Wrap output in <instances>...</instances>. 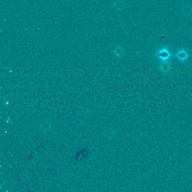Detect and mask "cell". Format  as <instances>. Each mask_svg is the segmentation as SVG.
Returning a JSON list of instances; mask_svg holds the SVG:
<instances>
[{"instance_id":"6da1fadb","label":"cell","mask_w":192,"mask_h":192,"mask_svg":"<svg viewBox=\"0 0 192 192\" xmlns=\"http://www.w3.org/2000/svg\"><path fill=\"white\" fill-rule=\"evenodd\" d=\"M157 55L161 60L166 61L169 58V56H170V54H169V52L168 51V50L163 48L157 53Z\"/></svg>"},{"instance_id":"7a4b0ae2","label":"cell","mask_w":192,"mask_h":192,"mask_svg":"<svg viewBox=\"0 0 192 192\" xmlns=\"http://www.w3.org/2000/svg\"><path fill=\"white\" fill-rule=\"evenodd\" d=\"M176 56L177 57V58H178L179 60H185L187 58L188 54L185 51L181 50V51H179L177 53Z\"/></svg>"}]
</instances>
